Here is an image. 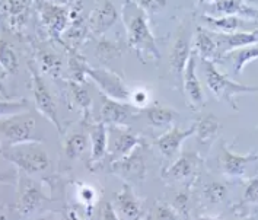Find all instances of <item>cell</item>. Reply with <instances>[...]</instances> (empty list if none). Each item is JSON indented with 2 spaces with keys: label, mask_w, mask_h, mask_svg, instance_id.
Returning a JSON list of instances; mask_svg holds the SVG:
<instances>
[{
  "label": "cell",
  "mask_w": 258,
  "mask_h": 220,
  "mask_svg": "<svg viewBox=\"0 0 258 220\" xmlns=\"http://www.w3.org/2000/svg\"><path fill=\"white\" fill-rule=\"evenodd\" d=\"M88 148H91L89 137L82 133H73L64 141V153L72 161L81 158Z\"/></svg>",
  "instance_id": "obj_28"
},
{
  "label": "cell",
  "mask_w": 258,
  "mask_h": 220,
  "mask_svg": "<svg viewBox=\"0 0 258 220\" xmlns=\"http://www.w3.org/2000/svg\"><path fill=\"white\" fill-rule=\"evenodd\" d=\"M196 137L199 140V143H202L204 146L212 144V141L218 137L219 131H220V121L218 120V117L207 114L203 115L202 118H199L196 123Z\"/></svg>",
  "instance_id": "obj_24"
},
{
  "label": "cell",
  "mask_w": 258,
  "mask_h": 220,
  "mask_svg": "<svg viewBox=\"0 0 258 220\" xmlns=\"http://www.w3.org/2000/svg\"><path fill=\"white\" fill-rule=\"evenodd\" d=\"M78 197L82 204H86L88 207H92L96 201V191L94 187L88 185V184H79V190H78Z\"/></svg>",
  "instance_id": "obj_35"
},
{
  "label": "cell",
  "mask_w": 258,
  "mask_h": 220,
  "mask_svg": "<svg viewBox=\"0 0 258 220\" xmlns=\"http://www.w3.org/2000/svg\"><path fill=\"white\" fill-rule=\"evenodd\" d=\"M63 220H82V219L78 216V213H76V210H75V208L66 206L64 207V210H63Z\"/></svg>",
  "instance_id": "obj_39"
},
{
  "label": "cell",
  "mask_w": 258,
  "mask_h": 220,
  "mask_svg": "<svg viewBox=\"0 0 258 220\" xmlns=\"http://www.w3.org/2000/svg\"><path fill=\"white\" fill-rule=\"evenodd\" d=\"M191 50L188 40L185 37L184 32H181L177 37V40L172 45V50H171V54H169V64H171V70L174 73L175 78H179L182 81V76H184V71L187 67V63L191 57Z\"/></svg>",
  "instance_id": "obj_21"
},
{
  "label": "cell",
  "mask_w": 258,
  "mask_h": 220,
  "mask_svg": "<svg viewBox=\"0 0 258 220\" xmlns=\"http://www.w3.org/2000/svg\"><path fill=\"white\" fill-rule=\"evenodd\" d=\"M194 134H196V125L194 124L187 130H181L177 125H174L155 140V146L158 151L161 152V155L165 159L171 161V159L177 158V155L181 151L182 143Z\"/></svg>",
  "instance_id": "obj_10"
},
{
  "label": "cell",
  "mask_w": 258,
  "mask_h": 220,
  "mask_svg": "<svg viewBox=\"0 0 258 220\" xmlns=\"http://www.w3.org/2000/svg\"><path fill=\"white\" fill-rule=\"evenodd\" d=\"M145 115H146L148 124L156 130H169L171 127L175 125V121L179 117L175 110L169 107H163L159 104L145 108Z\"/></svg>",
  "instance_id": "obj_22"
},
{
  "label": "cell",
  "mask_w": 258,
  "mask_h": 220,
  "mask_svg": "<svg viewBox=\"0 0 258 220\" xmlns=\"http://www.w3.org/2000/svg\"><path fill=\"white\" fill-rule=\"evenodd\" d=\"M35 118L31 114H15L2 118V140L6 146H21L29 143H41L42 138L35 136Z\"/></svg>",
  "instance_id": "obj_4"
},
{
  "label": "cell",
  "mask_w": 258,
  "mask_h": 220,
  "mask_svg": "<svg viewBox=\"0 0 258 220\" xmlns=\"http://www.w3.org/2000/svg\"><path fill=\"white\" fill-rule=\"evenodd\" d=\"M102 105L99 111V121L105 124L107 127H117V125H125V121L130 115L127 102H120L115 99L102 95Z\"/></svg>",
  "instance_id": "obj_18"
},
{
  "label": "cell",
  "mask_w": 258,
  "mask_h": 220,
  "mask_svg": "<svg viewBox=\"0 0 258 220\" xmlns=\"http://www.w3.org/2000/svg\"><path fill=\"white\" fill-rule=\"evenodd\" d=\"M150 94L146 88H136L132 89V95H130V104L132 107H135L137 110H145L149 107Z\"/></svg>",
  "instance_id": "obj_32"
},
{
  "label": "cell",
  "mask_w": 258,
  "mask_h": 220,
  "mask_svg": "<svg viewBox=\"0 0 258 220\" xmlns=\"http://www.w3.org/2000/svg\"><path fill=\"white\" fill-rule=\"evenodd\" d=\"M142 146H139L136 151L132 155H128L127 158L111 164L112 172L124 179V182L127 181L142 182L146 177V162H145V155L142 152Z\"/></svg>",
  "instance_id": "obj_9"
},
{
  "label": "cell",
  "mask_w": 258,
  "mask_h": 220,
  "mask_svg": "<svg viewBox=\"0 0 258 220\" xmlns=\"http://www.w3.org/2000/svg\"><path fill=\"white\" fill-rule=\"evenodd\" d=\"M140 6L148 15L158 14L166 6V0H142Z\"/></svg>",
  "instance_id": "obj_37"
},
{
  "label": "cell",
  "mask_w": 258,
  "mask_h": 220,
  "mask_svg": "<svg viewBox=\"0 0 258 220\" xmlns=\"http://www.w3.org/2000/svg\"><path fill=\"white\" fill-rule=\"evenodd\" d=\"M212 12L225 16V15H235L245 19L258 21V9L254 6L246 5L244 0H215L210 2Z\"/></svg>",
  "instance_id": "obj_20"
},
{
  "label": "cell",
  "mask_w": 258,
  "mask_h": 220,
  "mask_svg": "<svg viewBox=\"0 0 258 220\" xmlns=\"http://www.w3.org/2000/svg\"><path fill=\"white\" fill-rule=\"evenodd\" d=\"M109 144L108 156L111 158V164L121 161L132 155L139 146H142V138L133 134L125 125L108 127Z\"/></svg>",
  "instance_id": "obj_7"
},
{
  "label": "cell",
  "mask_w": 258,
  "mask_h": 220,
  "mask_svg": "<svg viewBox=\"0 0 258 220\" xmlns=\"http://www.w3.org/2000/svg\"><path fill=\"white\" fill-rule=\"evenodd\" d=\"M41 19L51 31V34L54 37H58L68 27L69 14L64 8H60L51 3H45L42 5V9H41Z\"/></svg>",
  "instance_id": "obj_23"
},
{
  "label": "cell",
  "mask_w": 258,
  "mask_h": 220,
  "mask_svg": "<svg viewBox=\"0 0 258 220\" xmlns=\"http://www.w3.org/2000/svg\"><path fill=\"white\" fill-rule=\"evenodd\" d=\"M115 208L127 220H143L145 216L140 198L133 191V187H130L127 182H122L121 190L115 197Z\"/></svg>",
  "instance_id": "obj_16"
},
{
  "label": "cell",
  "mask_w": 258,
  "mask_h": 220,
  "mask_svg": "<svg viewBox=\"0 0 258 220\" xmlns=\"http://www.w3.org/2000/svg\"><path fill=\"white\" fill-rule=\"evenodd\" d=\"M203 19L209 25V29L215 31V32L232 34V32H241V31H245V32L258 31V21L245 19L241 16H235V15H225V16L204 15Z\"/></svg>",
  "instance_id": "obj_13"
},
{
  "label": "cell",
  "mask_w": 258,
  "mask_h": 220,
  "mask_svg": "<svg viewBox=\"0 0 258 220\" xmlns=\"http://www.w3.org/2000/svg\"><path fill=\"white\" fill-rule=\"evenodd\" d=\"M212 32H213V37L218 42L220 60L225 58L233 50L258 44V31H252V32L241 31V32H232V34L215 32V31H212Z\"/></svg>",
  "instance_id": "obj_15"
},
{
  "label": "cell",
  "mask_w": 258,
  "mask_h": 220,
  "mask_svg": "<svg viewBox=\"0 0 258 220\" xmlns=\"http://www.w3.org/2000/svg\"><path fill=\"white\" fill-rule=\"evenodd\" d=\"M2 75H16L19 69V61L14 47L8 41L2 40Z\"/></svg>",
  "instance_id": "obj_29"
},
{
  "label": "cell",
  "mask_w": 258,
  "mask_h": 220,
  "mask_svg": "<svg viewBox=\"0 0 258 220\" xmlns=\"http://www.w3.org/2000/svg\"><path fill=\"white\" fill-rule=\"evenodd\" d=\"M204 220H210V219H204Z\"/></svg>",
  "instance_id": "obj_41"
},
{
  "label": "cell",
  "mask_w": 258,
  "mask_h": 220,
  "mask_svg": "<svg viewBox=\"0 0 258 220\" xmlns=\"http://www.w3.org/2000/svg\"><path fill=\"white\" fill-rule=\"evenodd\" d=\"M255 161H258V153H246V155L235 153L225 141L219 149V169L223 175L229 178H244L246 166Z\"/></svg>",
  "instance_id": "obj_8"
},
{
  "label": "cell",
  "mask_w": 258,
  "mask_h": 220,
  "mask_svg": "<svg viewBox=\"0 0 258 220\" xmlns=\"http://www.w3.org/2000/svg\"><path fill=\"white\" fill-rule=\"evenodd\" d=\"M182 89L187 99V105L192 111H199L206 104L202 83L196 73V54L192 53L187 63V67L182 76Z\"/></svg>",
  "instance_id": "obj_12"
},
{
  "label": "cell",
  "mask_w": 258,
  "mask_h": 220,
  "mask_svg": "<svg viewBox=\"0 0 258 220\" xmlns=\"http://www.w3.org/2000/svg\"><path fill=\"white\" fill-rule=\"evenodd\" d=\"M29 73H31V86H32V94H34L37 110L45 120H48L54 125L58 133H61V124H60V118H58L54 98L50 94L44 79L38 75V71L35 70L32 63L29 64Z\"/></svg>",
  "instance_id": "obj_5"
},
{
  "label": "cell",
  "mask_w": 258,
  "mask_h": 220,
  "mask_svg": "<svg viewBox=\"0 0 258 220\" xmlns=\"http://www.w3.org/2000/svg\"><path fill=\"white\" fill-rule=\"evenodd\" d=\"M89 128V143H91V158H89V168L94 169L99 166L108 155L109 130L102 121H94L88 125Z\"/></svg>",
  "instance_id": "obj_11"
},
{
  "label": "cell",
  "mask_w": 258,
  "mask_h": 220,
  "mask_svg": "<svg viewBox=\"0 0 258 220\" xmlns=\"http://www.w3.org/2000/svg\"><path fill=\"white\" fill-rule=\"evenodd\" d=\"M40 64L42 70L47 71V73H50L53 78H57L58 73H60V70H61V60L55 54H51V53L41 51Z\"/></svg>",
  "instance_id": "obj_31"
},
{
  "label": "cell",
  "mask_w": 258,
  "mask_h": 220,
  "mask_svg": "<svg viewBox=\"0 0 258 220\" xmlns=\"http://www.w3.org/2000/svg\"><path fill=\"white\" fill-rule=\"evenodd\" d=\"M225 58H231L232 61H233V71H235V75H241L244 71L246 64H249L251 61H254V60L258 58V47L249 45V47L233 50Z\"/></svg>",
  "instance_id": "obj_26"
},
{
  "label": "cell",
  "mask_w": 258,
  "mask_h": 220,
  "mask_svg": "<svg viewBox=\"0 0 258 220\" xmlns=\"http://www.w3.org/2000/svg\"><path fill=\"white\" fill-rule=\"evenodd\" d=\"M2 158L22 169L28 175L45 172L51 165L50 156L41 148V143L5 146L2 148Z\"/></svg>",
  "instance_id": "obj_3"
},
{
  "label": "cell",
  "mask_w": 258,
  "mask_h": 220,
  "mask_svg": "<svg viewBox=\"0 0 258 220\" xmlns=\"http://www.w3.org/2000/svg\"><path fill=\"white\" fill-rule=\"evenodd\" d=\"M121 19L127 31L128 45L136 51L139 58L146 63L148 58L159 60L161 53L158 50L156 40L149 27V15L146 14L140 5L135 2L124 3L121 9Z\"/></svg>",
  "instance_id": "obj_1"
},
{
  "label": "cell",
  "mask_w": 258,
  "mask_h": 220,
  "mask_svg": "<svg viewBox=\"0 0 258 220\" xmlns=\"http://www.w3.org/2000/svg\"><path fill=\"white\" fill-rule=\"evenodd\" d=\"M118 12L115 11V8L112 6L111 2H105L99 9H96L92 18H91V27L95 31L96 34H102L105 32L108 28L112 27V24L117 21Z\"/></svg>",
  "instance_id": "obj_25"
},
{
  "label": "cell",
  "mask_w": 258,
  "mask_h": 220,
  "mask_svg": "<svg viewBox=\"0 0 258 220\" xmlns=\"http://www.w3.org/2000/svg\"><path fill=\"white\" fill-rule=\"evenodd\" d=\"M47 201V197L32 181H22L19 188V200H18V213L22 219L31 217L34 213H37L44 203Z\"/></svg>",
  "instance_id": "obj_14"
},
{
  "label": "cell",
  "mask_w": 258,
  "mask_h": 220,
  "mask_svg": "<svg viewBox=\"0 0 258 220\" xmlns=\"http://www.w3.org/2000/svg\"><path fill=\"white\" fill-rule=\"evenodd\" d=\"M207 2H209V3H210V2H215V0H207Z\"/></svg>",
  "instance_id": "obj_40"
},
{
  "label": "cell",
  "mask_w": 258,
  "mask_h": 220,
  "mask_svg": "<svg viewBox=\"0 0 258 220\" xmlns=\"http://www.w3.org/2000/svg\"><path fill=\"white\" fill-rule=\"evenodd\" d=\"M197 155L190 153V152H184L181 153V156L174 161V164L166 169V172L163 174V177L171 181H179V182H185L190 181L196 177L197 172Z\"/></svg>",
  "instance_id": "obj_17"
},
{
  "label": "cell",
  "mask_w": 258,
  "mask_h": 220,
  "mask_svg": "<svg viewBox=\"0 0 258 220\" xmlns=\"http://www.w3.org/2000/svg\"><path fill=\"white\" fill-rule=\"evenodd\" d=\"M86 76L91 78L96 83V86L102 95L111 98V99H115V101H120V102L130 104L132 89L122 82V79L118 75L107 69L88 67Z\"/></svg>",
  "instance_id": "obj_6"
},
{
  "label": "cell",
  "mask_w": 258,
  "mask_h": 220,
  "mask_svg": "<svg viewBox=\"0 0 258 220\" xmlns=\"http://www.w3.org/2000/svg\"><path fill=\"white\" fill-rule=\"evenodd\" d=\"M101 219L102 220H121L118 216L117 208L114 207L112 203H104L101 208Z\"/></svg>",
  "instance_id": "obj_38"
},
{
  "label": "cell",
  "mask_w": 258,
  "mask_h": 220,
  "mask_svg": "<svg viewBox=\"0 0 258 220\" xmlns=\"http://www.w3.org/2000/svg\"><path fill=\"white\" fill-rule=\"evenodd\" d=\"M120 51H121V48H120L115 42L101 41L99 42V45H98L96 54H98V57H99L101 60L107 61V60H111V58H114V57H118V55L121 54Z\"/></svg>",
  "instance_id": "obj_33"
},
{
  "label": "cell",
  "mask_w": 258,
  "mask_h": 220,
  "mask_svg": "<svg viewBox=\"0 0 258 220\" xmlns=\"http://www.w3.org/2000/svg\"><path fill=\"white\" fill-rule=\"evenodd\" d=\"M194 50L203 61L218 63L220 61L218 42L213 37V32L209 28L199 27L194 34Z\"/></svg>",
  "instance_id": "obj_19"
},
{
  "label": "cell",
  "mask_w": 258,
  "mask_h": 220,
  "mask_svg": "<svg viewBox=\"0 0 258 220\" xmlns=\"http://www.w3.org/2000/svg\"><path fill=\"white\" fill-rule=\"evenodd\" d=\"M204 197L212 204H222L226 198V187L220 182H210L204 187Z\"/></svg>",
  "instance_id": "obj_30"
},
{
  "label": "cell",
  "mask_w": 258,
  "mask_h": 220,
  "mask_svg": "<svg viewBox=\"0 0 258 220\" xmlns=\"http://www.w3.org/2000/svg\"><path fill=\"white\" fill-rule=\"evenodd\" d=\"M258 206V177L249 179L242 197V206Z\"/></svg>",
  "instance_id": "obj_34"
},
{
  "label": "cell",
  "mask_w": 258,
  "mask_h": 220,
  "mask_svg": "<svg viewBox=\"0 0 258 220\" xmlns=\"http://www.w3.org/2000/svg\"><path fill=\"white\" fill-rule=\"evenodd\" d=\"M69 91L72 99L75 102L76 107H79L85 112V120L88 121V118H91V108H92V98L89 95L88 89L79 82H69Z\"/></svg>",
  "instance_id": "obj_27"
},
{
  "label": "cell",
  "mask_w": 258,
  "mask_h": 220,
  "mask_svg": "<svg viewBox=\"0 0 258 220\" xmlns=\"http://www.w3.org/2000/svg\"><path fill=\"white\" fill-rule=\"evenodd\" d=\"M204 64H206V82H207V88L210 94L220 102L229 104L232 110H239L235 97L258 92V86H248V85L232 81L231 78H228V75L222 73L216 67V63L204 61Z\"/></svg>",
  "instance_id": "obj_2"
},
{
  "label": "cell",
  "mask_w": 258,
  "mask_h": 220,
  "mask_svg": "<svg viewBox=\"0 0 258 220\" xmlns=\"http://www.w3.org/2000/svg\"><path fill=\"white\" fill-rule=\"evenodd\" d=\"M156 220H181L179 211L166 203H158L156 207Z\"/></svg>",
  "instance_id": "obj_36"
}]
</instances>
